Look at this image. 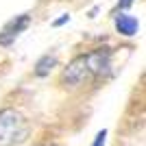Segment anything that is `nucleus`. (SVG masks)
I'll list each match as a JSON object with an SVG mask.
<instances>
[{"label": "nucleus", "instance_id": "obj_1", "mask_svg": "<svg viewBox=\"0 0 146 146\" xmlns=\"http://www.w3.org/2000/svg\"><path fill=\"white\" fill-rule=\"evenodd\" d=\"M31 127L26 118L15 109L0 111V146H20L26 142Z\"/></svg>", "mask_w": 146, "mask_h": 146}, {"label": "nucleus", "instance_id": "obj_2", "mask_svg": "<svg viewBox=\"0 0 146 146\" xmlns=\"http://www.w3.org/2000/svg\"><path fill=\"white\" fill-rule=\"evenodd\" d=\"M92 79H94V76H92L90 68H87V61H85L83 55L76 57V59L63 70V81H66L68 85L76 87V85H83V83H87V81H92Z\"/></svg>", "mask_w": 146, "mask_h": 146}, {"label": "nucleus", "instance_id": "obj_3", "mask_svg": "<svg viewBox=\"0 0 146 146\" xmlns=\"http://www.w3.org/2000/svg\"><path fill=\"white\" fill-rule=\"evenodd\" d=\"M87 61V68H90L92 76H105L109 74V68H111V52L105 48H98V50H92L87 55H83Z\"/></svg>", "mask_w": 146, "mask_h": 146}, {"label": "nucleus", "instance_id": "obj_4", "mask_svg": "<svg viewBox=\"0 0 146 146\" xmlns=\"http://www.w3.org/2000/svg\"><path fill=\"white\" fill-rule=\"evenodd\" d=\"M29 20H31L29 13H22V15H18L15 20H11V22L2 29V33H0V46H9V44H13V39L29 26Z\"/></svg>", "mask_w": 146, "mask_h": 146}, {"label": "nucleus", "instance_id": "obj_5", "mask_svg": "<svg viewBox=\"0 0 146 146\" xmlns=\"http://www.w3.org/2000/svg\"><path fill=\"white\" fill-rule=\"evenodd\" d=\"M137 29H140V24H137V20H135L133 15H127V13L116 15V31L120 33V35L133 37L135 33H137Z\"/></svg>", "mask_w": 146, "mask_h": 146}, {"label": "nucleus", "instance_id": "obj_6", "mask_svg": "<svg viewBox=\"0 0 146 146\" xmlns=\"http://www.w3.org/2000/svg\"><path fill=\"white\" fill-rule=\"evenodd\" d=\"M55 66H57V57H55V55H44L42 59L37 61L35 74H37V76H46V74H48Z\"/></svg>", "mask_w": 146, "mask_h": 146}, {"label": "nucleus", "instance_id": "obj_7", "mask_svg": "<svg viewBox=\"0 0 146 146\" xmlns=\"http://www.w3.org/2000/svg\"><path fill=\"white\" fill-rule=\"evenodd\" d=\"M105 137H107V131H100V133L96 135V140H94L92 146H105Z\"/></svg>", "mask_w": 146, "mask_h": 146}, {"label": "nucleus", "instance_id": "obj_8", "mask_svg": "<svg viewBox=\"0 0 146 146\" xmlns=\"http://www.w3.org/2000/svg\"><path fill=\"white\" fill-rule=\"evenodd\" d=\"M66 22H70V15H61V18L55 20L52 24H55V26H61V24H66Z\"/></svg>", "mask_w": 146, "mask_h": 146}, {"label": "nucleus", "instance_id": "obj_9", "mask_svg": "<svg viewBox=\"0 0 146 146\" xmlns=\"http://www.w3.org/2000/svg\"><path fill=\"white\" fill-rule=\"evenodd\" d=\"M131 5H133V0H120V2H118L120 9H127V7H131Z\"/></svg>", "mask_w": 146, "mask_h": 146}]
</instances>
